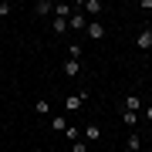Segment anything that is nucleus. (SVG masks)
<instances>
[{"instance_id": "obj_1", "label": "nucleus", "mask_w": 152, "mask_h": 152, "mask_svg": "<svg viewBox=\"0 0 152 152\" xmlns=\"http://www.w3.org/2000/svg\"><path fill=\"white\" fill-rule=\"evenodd\" d=\"M135 48H139V51H152V27H142V31H139Z\"/></svg>"}, {"instance_id": "obj_2", "label": "nucleus", "mask_w": 152, "mask_h": 152, "mask_svg": "<svg viewBox=\"0 0 152 152\" xmlns=\"http://www.w3.org/2000/svg\"><path fill=\"white\" fill-rule=\"evenodd\" d=\"M85 102H88V91H81V95H68V98H64V108H68V112H78Z\"/></svg>"}, {"instance_id": "obj_3", "label": "nucleus", "mask_w": 152, "mask_h": 152, "mask_svg": "<svg viewBox=\"0 0 152 152\" xmlns=\"http://www.w3.org/2000/svg\"><path fill=\"white\" fill-rule=\"evenodd\" d=\"M75 10H85V14H91V17H98V14L105 10V7H102V0H85V4H78Z\"/></svg>"}, {"instance_id": "obj_4", "label": "nucleus", "mask_w": 152, "mask_h": 152, "mask_svg": "<svg viewBox=\"0 0 152 152\" xmlns=\"http://www.w3.org/2000/svg\"><path fill=\"white\" fill-rule=\"evenodd\" d=\"M68 27H75V31H85V27H88V20H85V14H81V10H75V14L68 17Z\"/></svg>"}, {"instance_id": "obj_5", "label": "nucleus", "mask_w": 152, "mask_h": 152, "mask_svg": "<svg viewBox=\"0 0 152 152\" xmlns=\"http://www.w3.org/2000/svg\"><path fill=\"white\" fill-rule=\"evenodd\" d=\"M34 14H37V17L54 14V4H51V0H37V4H34Z\"/></svg>"}, {"instance_id": "obj_6", "label": "nucleus", "mask_w": 152, "mask_h": 152, "mask_svg": "<svg viewBox=\"0 0 152 152\" xmlns=\"http://www.w3.org/2000/svg\"><path fill=\"white\" fill-rule=\"evenodd\" d=\"M64 75H68V78H78V75H81V61L68 58V61H64Z\"/></svg>"}, {"instance_id": "obj_7", "label": "nucleus", "mask_w": 152, "mask_h": 152, "mask_svg": "<svg viewBox=\"0 0 152 152\" xmlns=\"http://www.w3.org/2000/svg\"><path fill=\"white\" fill-rule=\"evenodd\" d=\"M85 34H88V37H105V27H102V24H98V20H88V27H85Z\"/></svg>"}, {"instance_id": "obj_8", "label": "nucleus", "mask_w": 152, "mask_h": 152, "mask_svg": "<svg viewBox=\"0 0 152 152\" xmlns=\"http://www.w3.org/2000/svg\"><path fill=\"white\" fill-rule=\"evenodd\" d=\"M98 139H102V125H98V122H91V125L85 129V142H98Z\"/></svg>"}, {"instance_id": "obj_9", "label": "nucleus", "mask_w": 152, "mask_h": 152, "mask_svg": "<svg viewBox=\"0 0 152 152\" xmlns=\"http://www.w3.org/2000/svg\"><path fill=\"white\" fill-rule=\"evenodd\" d=\"M125 112H135V115H139V112H142V98H139V95H129V98H125Z\"/></svg>"}, {"instance_id": "obj_10", "label": "nucleus", "mask_w": 152, "mask_h": 152, "mask_svg": "<svg viewBox=\"0 0 152 152\" xmlns=\"http://www.w3.org/2000/svg\"><path fill=\"white\" fill-rule=\"evenodd\" d=\"M125 149H129V152H139V149H142V139H139V132H129V139H125Z\"/></svg>"}, {"instance_id": "obj_11", "label": "nucleus", "mask_w": 152, "mask_h": 152, "mask_svg": "<svg viewBox=\"0 0 152 152\" xmlns=\"http://www.w3.org/2000/svg\"><path fill=\"white\" fill-rule=\"evenodd\" d=\"M71 14H75V7H71V4H54V17H61V20H68Z\"/></svg>"}, {"instance_id": "obj_12", "label": "nucleus", "mask_w": 152, "mask_h": 152, "mask_svg": "<svg viewBox=\"0 0 152 152\" xmlns=\"http://www.w3.org/2000/svg\"><path fill=\"white\" fill-rule=\"evenodd\" d=\"M122 125L135 132V125H139V115H135V112H122Z\"/></svg>"}, {"instance_id": "obj_13", "label": "nucleus", "mask_w": 152, "mask_h": 152, "mask_svg": "<svg viewBox=\"0 0 152 152\" xmlns=\"http://www.w3.org/2000/svg\"><path fill=\"white\" fill-rule=\"evenodd\" d=\"M64 139L71 142V145H75V142L81 139V129H78V125H68V129H64Z\"/></svg>"}, {"instance_id": "obj_14", "label": "nucleus", "mask_w": 152, "mask_h": 152, "mask_svg": "<svg viewBox=\"0 0 152 152\" xmlns=\"http://www.w3.org/2000/svg\"><path fill=\"white\" fill-rule=\"evenodd\" d=\"M34 112H37V115H51V105H48V98H37V102H34Z\"/></svg>"}, {"instance_id": "obj_15", "label": "nucleus", "mask_w": 152, "mask_h": 152, "mask_svg": "<svg viewBox=\"0 0 152 152\" xmlns=\"http://www.w3.org/2000/svg\"><path fill=\"white\" fill-rule=\"evenodd\" d=\"M68 31V20H61V17H54V34H64Z\"/></svg>"}, {"instance_id": "obj_16", "label": "nucleus", "mask_w": 152, "mask_h": 152, "mask_svg": "<svg viewBox=\"0 0 152 152\" xmlns=\"http://www.w3.org/2000/svg\"><path fill=\"white\" fill-rule=\"evenodd\" d=\"M51 125H54V132H64L68 129V118H51Z\"/></svg>"}, {"instance_id": "obj_17", "label": "nucleus", "mask_w": 152, "mask_h": 152, "mask_svg": "<svg viewBox=\"0 0 152 152\" xmlns=\"http://www.w3.org/2000/svg\"><path fill=\"white\" fill-rule=\"evenodd\" d=\"M71 152H88V145H85V139H78L75 145H71Z\"/></svg>"}, {"instance_id": "obj_18", "label": "nucleus", "mask_w": 152, "mask_h": 152, "mask_svg": "<svg viewBox=\"0 0 152 152\" xmlns=\"http://www.w3.org/2000/svg\"><path fill=\"white\" fill-rule=\"evenodd\" d=\"M10 10H14V7H10V4H7V0H4V4H0V17H7Z\"/></svg>"}, {"instance_id": "obj_19", "label": "nucleus", "mask_w": 152, "mask_h": 152, "mask_svg": "<svg viewBox=\"0 0 152 152\" xmlns=\"http://www.w3.org/2000/svg\"><path fill=\"white\" fill-rule=\"evenodd\" d=\"M139 10H152V0H139Z\"/></svg>"}, {"instance_id": "obj_20", "label": "nucleus", "mask_w": 152, "mask_h": 152, "mask_svg": "<svg viewBox=\"0 0 152 152\" xmlns=\"http://www.w3.org/2000/svg\"><path fill=\"white\" fill-rule=\"evenodd\" d=\"M142 112H145V122H152V105H145Z\"/></svg>"}, {"instance_id": "obj_21", "label": "nucleus", "mask_w": 152, "mask_h": 152, "mask_svg": "<svg viewBox=\"0 0 152 152\" xmlns=\"http://www.w3.org/2000/svg\"><path fill=\"white\" fill-rule=\"evenodd\" d=\"M34 152H44V149H34Z\"/></svg>"}]
</instances>
